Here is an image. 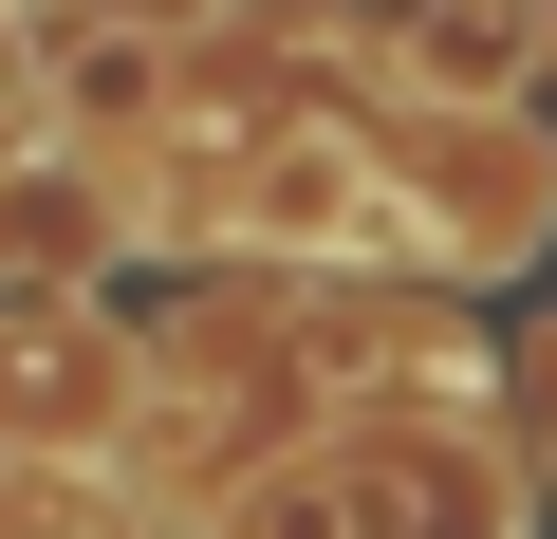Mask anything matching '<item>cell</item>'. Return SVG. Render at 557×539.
<instances>
[{
    "mask_svg": "<svg viewBox=\"0 0 557 539\" xmlns=\"http://www.w3.org/2000/svg\"><path fill=\"white\" fill-rule=\"evenodd\" d=\"M298 539H502V520L465 502L446 446H335V465L298 483Z\"/></svg>",
    "mask_w": 557,
    "mask_h": 539,
    "instance_id": "1",
    "label": "cell"
}]
</instances>
